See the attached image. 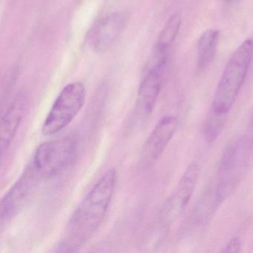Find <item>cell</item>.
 Masks as SVG:
<instances>
[{
	"label": "cell",
	"mask_w": 253,
	"mask_h": 253,
	"mask_svg": "<svg viewBox=\"0 0 253 253\" xmlns=\"http://www.w3.org/2000/svg\"><path fill=\"white\" fill-rule=\"evenodd\" d=\"M28 106L29 98L23 93L17 95L2 115L0 126V152L2 161L17 135Z\"/></svg>",
	"instance_id": "9"
},
{
	"label": "cell",
	"mask_w": 253,
	"mask_h": 253,
	"mask_svg": "<svg viewBox=\"0 0 253 253\" xmlns=\"http://www.w3.org/2000/svg\"><path fill=\"white\" fill-rule=\"evenodd\" d=\"M253 57V41H244L233 53L214 93L211 107L228 115L235 104L248 73Z\"/></svg>",
	"instance_id": "2"
},
{
	"label": "cell",
	"mask_w": 253,
	"mask_h": 253,
	"mask_svg": "<svg viewBox=\"0 0 253 253\" xmlns=\"http://www.w3.org/2000/svg\"><path fill=\"white\" fill-rule=\"evenodd\" d=\"M253 142L247 137L231 142L223 151L219 166L216 202L220 204L238 187L251 164Z\"/></svg>",
	"instance_id": "3"
},
{
	"label": "cell",
	"mask_w": 253,
	"mask_h": 253,
	"mask_svg": "<svg viewBox=\"0 0 253 253\" xmlns=\"http://www.w3.org/2000/svg\"><path fill=\"white\" fill-rule=\"evenodd\" d=\"M167 64H152L143 78L137 94L136 110L143 119L149 118L155 109L162 87Z\"/></svg>",
	"instance_id": "8"
},
{
	"label": "cell",
	"mask_w": 253,
	"mask_h": 253,
	"mask_svg": "<svg viewBox=\"0 0 253 253\" xmlns=\"http://www.w3.org/2000/svg\"><path fill=\"white\" fill-rule=\"evenodd\" d=\"M77 140L66 136L41 143L34 156L33 164L44 178L58 175L72 164L76 156Z\"/></svg>",
	"instance_id": "5"
},
{
	"label": "cell",
	"mask_w": 253,
	"mask_h": 253,
	"mask_svg": "<svg viewBox=\"0 0 253 253\" xmlns=\"http://www.w3.org/2000/svg\"><path fill=\"white\" fill-rule=\"evenodd\" d=\"M226 119L227 115L220 113L211 108L204 123V134L207 141L212 143L218 138L224 128Z\"/></svg>",
	"instance_id": "14"
},
{
	"label": "cell",
	"mask_w": 253,
	"mask_h": 253,
	"mask_svg": "<svg viewBox=\"0 0 253 253\" xmlns=\"http://www.w3.org/2000/svg\"><path fill=\"white\" fill-rule=\"evenodd\" d=\"M238 0H224V2H228V3H232V2H237Z\"/></svg>",
	"instance_id": "16"
},
{
	"label": "cell",
	"mask_w": 253,
	"mask_h": 253,
	"mask_svg": "<svg viewBox=\"0 0 253 253\" xmlns=\"http://www.w3.org/2000/svg\"><path fill=\"white\" fill-rule=\"evenodd\" d=\"M219 35L218 31L209 29L200 36L197 46V62L200 69H205L214 60Z\"/></svg>",
	"instance_id": "13"
},
{
	"label": "cell",
	"mask_w": 253,
	"mask_h": 253,
	"mask_svg": "<svg viewBox=\"0 0 253 253\" xmlns=\"http://www.w3.org/2000/svg\"><path fill=\"white\" fill-rule=\"evenodd\" d=\"M118 180L116 169L108 170L97 180L71 216L58 252H78L103 223Z\"/></svg>",
	"instance_id": "1"
},
{
	"label": "cell",
	"mask_w": 253,
	"mask_h": 253,
	"mask_svg": "<svg viewBox=\"0 0 253 253\" xmlns=\"http://www.w3.org/2000/svg\"><path fill=\"white\" fill-rule=\"evenodd\" d=\"M200 167L193 164L188 167L177 186L169 204V211L172 218L178 217L189 204L199 178Z\"/></svg>",
	"instance_id": "11"
},
{
	"label": "cell",
	"mask_w": 253,
	"mask_h": 253,
	"mask_svg": "<svg viewBox=\"0 0 253 253\" xmlns=\"http://www.w3.org/2000/svg\"><path fill=\"white\" fill-rule=\"evenodd\" d=\"M85 97L86 91L82 83L74 82L65 86L44 121L43 135H54L67 127L81 112Z\"/></svg>",
	"instance_id": "4"
},
{
	"label": "cell",
	"mask_w": 253,
	"mask_h": 253,
	"mask_svg": "<svg viewBox=\"0 0 253 253\" xmlns=\"http://www.w3.org/2000/svg\"><path fill=\"white\" fill-rule=\"evenodd\" d=\"M178 124V119L174 115H167L158 121L143 146V160L146 164L159 159L174 137Z\"/></svg>",
	"instance_id": "7"
},
{
	"label": "cell",
	"mask_w": 253,
	"mask_h": 253,
	"mask_svg": "<svg viewBox=\"0 0 253 253\" xmlns=\"http://www.w3.org/2000/svg\"><path fill=\"white\" fill-rule=\"evenodd\" d=\"M241 250V241L238 237L231 238L227 244L223 247V253H239Z\"/></svg>",
	"instance_id": "15"
},
{
	"label": "cell",
	"mask_w": 253,
	"mask_h": 253,
	"mask_svg": "<svg viewBox=\"0 0 253 253\" xmlns=\"http://www.w3.org/2000/svg\"><path fill=\"white\" fill-rule=\"evenodd\" d=\"M128 17L124 13H115L100 20L91 31L90 45L97 51H103L113 45L121 35Z\"/></svg>",
	"instance_id": "10"
},
{
	"label": "cell",
	"mask_w": 253,
	"mask_h": 253,
	"mask_svg": "<svg viewBox=\"0 0 253 253\" xmlns=\"http://www.w3.org/2000/svg\"><path fill=\"white\" fill-rule=\"evenodd\" d=\"M42 179L43 177L31 164L2 197L0 206L2 230L28 204Z\"/></svg>",
	"instance_id": "6"
},
{
	"label": "cell",
	"mask_w": 253,
	"mask_h": 253,
	"mask_svg": "<svg viewBox=\"0 0 253 253\" xmlns=\"http://www.w3.org/2000/svg\"><path fill=\"white\" fill-rule=\"evenodd\" d=\"M181 24L182 18L180 14H173L169 19L157 41L152 63L167 64L169 53L180 32Z\"/></svg>",
	"instance_id": "12"
}]
</instances>
